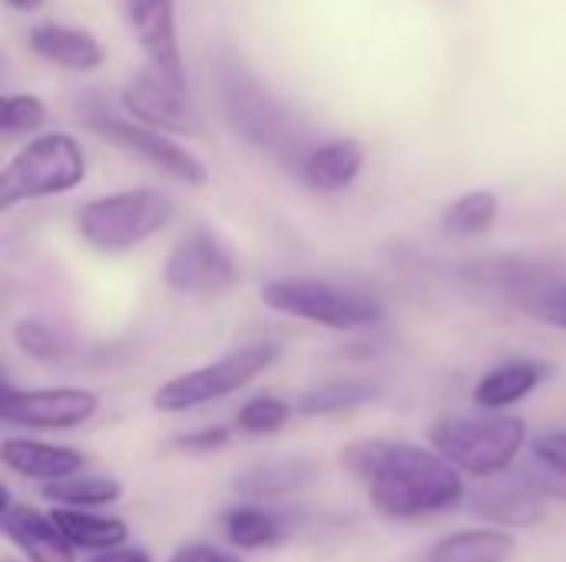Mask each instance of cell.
<instances>
[{"instance_id":"17","label":"cell","mask_w":566,"mask_h":562,"mask_svg":"<svg viewBox=\"0 0 566 562\" xmlns=\"http://www.w3.org/2000/svg\"><path fill=\"white\" fill-rule=\"evenodd\" d=\"M365 169V146L358 139H328L308 149L302 162V179L318 192H345Z\"/></svg>"},{"instance_id":"15","label":"cell","mask_w":566,"mask_h":562,"mask_svg":"<svg viewBox=\"0 0 566 562\" xmlns=\"http://www.w3.org/2000/svg\"><path fill=\"white\" fill-rule=\"evenodd\" d=\"M27 43H30V50H33L40 60H46V63L66 70V73H93V70H99L103 60H106L103 43H99L90 30H83V26L36 23V26H30Z\"/></svg>"},{"instance_id":"6","label":"cell","mask_w":566,"mask_h":562,"mask_svg":"<svg viewBox=\"0 0 566 562\" xmlns=\"http://www.w3.org/2000/svg\"><path fill=\"white\" fill-rule=\"evenodd\" d=\"M275 361H279V344H272V341L242 344L212 364H202L196 371H186V374H176L172 381H166L153 394V407L163 414H182V411L222 401V397L242 391L245 384H252Z\"/></svg>"},{"instance_id":"7","label":"cell","mask_w":566,"mask_h":562,"mask_svg":"<svg viewBox=\"0 0 566 562\" xmlns=\"http://www.w3.org/2000/svg\"><path fill=\"white\" fill-rule=\"evenodd\" d=\"M222 106L226 116L232 119V126L255 146L269 149L279 159H298L305 162L308 152L305 142V129L295 123V116L279 106L252 76H245L239 66L222 70Z\"/></svg>"},{"instance_id":"4","label":"cell","mask_w":566,"mask_h":562,"mask_svg":"<svg viewBox=\"0 0 566 562\" xmlns=\"http://www.w3.org/2000/svg\"><path fill=\"white\" fill-rule=\"evenodd\" d=\"M86 179V152L70 132H43L30 139L0 172V212L20 202L76 189Z\"/></svg>"},{"instance_id":"10","label":"cell","mask_w":566,"mask_h":562,"mask_svg":"<svg viewBox=\"0 0 566 562\" xmlns=\"http://www.w3.org/2000/svg\"><path fill=\"white\" fill-rule=\"evenodd\" d=\"M99 411V397L86 388H36L17 391L3 388L0 417L13 427L33 431H70L86 424Z\"/></svg>"},{"instance_id":"32","label":"cell","mask_w":566,"mask_h":562,"mask_svg":"<svg viewBox=\"0 0 566 562\" xmlns=\"http://www.w3.org/2000/svg\"><path fill=\"white\" fill-rule=\"evenodd\" d=\"M169 562H242L235 553L229 550H219V547H209V543H189V547H179Z\"/></svg>"},{"instance_id":"29","label":"cell","mask_w":566,"mask_h":562,"mask_svg":"<svg viewBox=\"0 0 566 562\" xmlns=\"http://www.w3.org/2000/svg\"><path fill=\"white\" fill-rule=\"evenodd\" d=\"M534 460L566 477V431H547L534 437Z\"/></svg>"},{"instance_id":"33","label":"cell","mask_w":566,"mask_h":562,"mask_svg":"<svg viewBox=\"0 0 566 562\" xmlns=\"http://www.w3.org/2000/svg\"><path fill=\"white\" fill-rule=\"evenodd\" d=\"M90 562H149V556L136 547H113V550L96 553Z\"/></svg>"},{"instance_id":"3","label":"cell","mask_w":566,"mask_h":562,"mask_svg":"<svg viewBox=\"0 0 566 562\" xmlns=\"http://www.w3.org/2000/svg\"><path fill=\"white\" fill-rule=\"evenodd\" d=\"M172 215L176 205L163 189L139 185L90 199L76 215V229L96 252H129L163 232Z\"/></svg>"},{"instance_id":"12","label":"cell","mask_w":566,"mask_h":562,"mask_svg":"<svg viewBox=\"0 0 566 562\" xmlns=\"http://www.w3.org/2000/svg\"><path fill=\"white\" fill-rule=\"evenodd\" d=\"M126 23L146 53V66L163 79L186 86L182 46L176 30V0H126Z\"/></svg>"},{"instance_id":"27","label":"cell","mask_w":566,"mask_h":562,"mask_svg":"<svg viewBox=\"0 0 566 562\" xmlns=\"http://www.w3.org/2000/svg\"><path fill=\"white\" fill-rule=\"evenodd\" d=\"M13 341H17V348L23 351V354H30V358H36V361H60L70 348H66V341L50 328V325H43V321H17V328H13Z\"/></svg>"},{"instance_id":"8","label":"cell","mask_w":566,"mask_h":562,"mask_svg":"<svg viewBox=\"0 0 566 562\" xmlns=\"http://www.w3.org/2000/svg\"><path fill=\"white\" fill-rule=\"evenodd\" d=\"M83 123L96 136H103L106 142H113L116 149L143 159L146 166L159 169L163 176H169V179H176L182 185L199 189V185L209 182V172L199 162V156H192L186 146H179L169 136H163V129H153V126L139 123V119H123V116L109 113L103 103L83 109Z\"/></svg>"},{"instance_id":"14","label":"cell","mask_w":566,"mask_h":562,"mask_svg":"<svg viewBox=\"0 0 566 562\" xmlns=\"http://www.w3.org/2000/svg\"><path fill=\"white\" fill-rule=\"evenodd\" d=\"M3 537L30 562H73V547L63 540L60 527L50 513H36L27 503H17L3 490V513H0Z\"/></svg>"},{"instance_id":"31","label":"cell","mask_w":566,"mask_h":562,"mask_svg":"<svg viewBox=\"0 0 566 562\" xmlns=\"http://www.w3.org/2000/svg\"><path fill=\"white\" fill-rule=\"evenodd\" d=\"M537 298H534V311L541 315V318H547L551 325H560L566 328V285L564 288H551V291H534Z\"/></svg>"},{"instance_id":"18","label":"cell","mask_w":566,"mask_h":562,"mask_svg":"<svg viewBox=\"0 0 566 562\" xmlns=\"http://www.w3.org/2000/svg\"><path fill=\"white\" fill-rule=\"evenodd\" d=\"M514 547L517 543L504 527L458 530L431 547L428 562H511Z\"/></svg>"},{"instance_id":"2","label":"cell","mask_w":566,"mask_h":562,"mask_svg":"<svg viewBox=\"0 0 566 562\" xmlns=\"http://www.w3.org/2000/svg\"><path fill=\"white\" fill-rule=\"evenodd\" d=\"M431 444L458 470L488 480L514 467V460L527 444V424L504 411L454 414L434 424Z\"/></svg>"},{"instance_id":"20","label":"cell","mask_w":566,"mask_h":562,"mask_svg":"<svg viewBox=\"0 0 566 562\" xmlns=\"http://www.w3.org/2000/svg\"><path fill=\"white\" fill-rule=\"evenodd\" d=\"M50 517L73 550L103 553V550L123 547L129 537V530L119 517H99V513H86L80 507H56Z\"/></svg>"},{"instance_id":"23","label":"cell","mask_w":566,"mask_h":562,"mask_svg":"<svg viewBox=\"0 0 566 562\" xmlns=\"http://www.w3.org/2000/svg\"><path fill=\"white\" fill-rule=\"evenodd\" d=\"M381 394L378 384L371 381H328V384H318L312 391H305L298 397V414L305 417H322V414H342V411H352V407H361L368 401H375Z\"/></svg>"},{"instance_id":"16","label":"cell","mask_w":566,"mask_h":562,"mask_svg":"<svg viewBox=\"0 0 566 562\" xmlns=\"http://www.w3.org/2000/svg\"><path fill=\"white\" fill-rule=\"evenodd\" d=\"M0 457L3 464L20 474V477H30V480H60V477H70V474H80L86 470L90 457L73 450V447H56V444H40V441H20V437H10L3 441L0 447Z\"/></svg>"},{"instance_id":"9","label":"cell","mask_w":566,"mask_h":562,"mask_svg":"<svg viewBox=\"0 0 566 562\" xmlns=\"http://www.w3.org/2000/svg\"><path fill=\"white\" fill-rule=\"evenodd\" d=\"M163 282L179 295H222L239 282V258L212 229H192L166 255Z\"/></svg>"},{"instance_id":"13","label":"cell","mask_w":566,"mask_h":562,"mask_svg":"<svg viewBox=\"0 0 566 562\" xmlns=\"http://www.w3.org/2000/svg\"><path fill=\"white\" fill-rule=\"evenodd\" d=\"M547 500L551 494L531 474V477H517V480H504V484H491L478 490V497L471 500V513L504 530L537 527L547 517Z\"/></svg>"},{"instance_id":"25","label":"cell","mask_w":566,"mask_h":562,"mask_svg":"<svg viewBox=\"0 0 566 562\" xmlns=\"http://www.w3.org/2000/svg\"><path fill=\"white\" fill-rule=\"evenodd\" d=\"M226 537L239 550H262L279 543V523L265 510L245 503L226 513Z\"/></svg>"},{"instance_id":"24","label":"cell","mask_w":566,"mask_h":562,"mask_svg":"<svg viewBox=\"0 0 566 562\" xmlns=\"http://www.w3.org/2000/svg\"><path fill=\"white\" fill-rule=\"evenodd\" d=\"M497 212H501V202L494 192L488 189H474V192H464L461 199H454L444 215H441V225L448 235H458V238H478L484 232L494 229L497 222Z\"/></svg>"},{"instance_id":"30","label":"cell","mask_w":566,"mask_h":562,"mask_svg":"<svg viewBox=\"0 0 566 562\" xmlns=\"http://www.w3.org/2000/svg\"><path fill=\"white\" fill-rule=\"evenodd\" d=\"M226 444H229V427H206V431L179 437V447L189 450V454H212V450H219Z\"/></svg>"},{"instance_id":"28","label":"cell","mask_w":566,"mask_h":562,"mask_svg":"<svg viewBox=\"0 0 566 562\" xmlns=\"http://www.w3.org/2000/svg\"><path fill=\"white\" fill-rule=\"evenodd\" d=\"M292 417V407L279 397H255L249 401L239 417H235V427L245 431V434H275L285 427V421Z\"/></svg>"},{"instance_id":"21","label":"cell","mask_w":566,"mask_h":562,"mask_svg":"<svg viewBox=\"0 0 566 562\" xmlns=\"http://www.w3.org/2000/svg\"><path fill=\"white\" fill-rule=\"evenodd\" d=\"M315 477V464L305 457H285V460H269L255 464L235 480V490L249 500H269V497H285L305 487Z\"/></svg>"},{"instance_id":"22","label":"cell","mask_w":566,"mask_h":562,"mask_svg":"<svg viewBox=\"0 0 566 562\" xmlns=\"http://www.w3.org/2000/svg\"><path fill=\"white\" fill-rule=\"evenodd\" d=\"M43 497L50 503H60V507L93 510V507L116 503L123 497V487L113 477H99V474H83L80 470V474H70V477H60V480L43 484Z\"/></svg>"},{"instance_id":"19","label":"cell","mask_w":566,"mask_h":562,"mask_svg":"<svg viewBox=\"0 0 566 562\" xmlns=\"http://www.w3.org/2000/svg\"><path fill=\"white\" fill-rule=\"evenodd\" d=\"M541 381H544V368L537 361H507L478 381L474 404L481 411H507L527 394H534Z\"/></svg>"},{"instance_id":"34","label":"cell","mask_w":566,"mask_h":562,"mask_svg":"<svg viewBox=\"0 0 566 562\" xmlns=\"http://www.w3.org/2000/svg\"><path fill=\"white\" fill-rule=\"evenodd\" d=\"M3 3H7L10 10H40L46 0H3Z\"/></svg>"},{"instance_id":"26","label":"cell","mask_w":566,"mask_h":562,"mask_svg":"<svg viewBox=\"0 0 566 562\" xmlns=\"http://www.w3.org/2000/svg\"><path fill=\"white\" fill-rule=\"evenodd\" d=\"M46 123V106L33 93H10L0 103V129L7 136H27L36 132Z\"/></svg>"},{"instance_id":"11","label":"cell","mask_w":566,"mask_h":562,"mask_svg":"<svg viewBox=\"0 0 566 562\" xmlns=\"http://www.w3.org/2000/svg\"><path fill=\"white\" fill-rule=\"evenodd\" d=\"M123 109H129L133 119L163 129V132H179V136H202V116L186 96V86H176L163 79L156 70H139L126 89H123Z\"/></svg>"},{"instance_id":"1","label":"cell","mask_w":566,"mask_h":562,"mask_svg":"<svg viewBox=\"0 0 566 562\" xmlns=\"http://www.w3.org/2000/svg\"><path fill=\"white\" fill-rule=\"evenodd\" d=\"M342 464L361 480L371 507L388 520H424L461 503L464 480L438 450L405 441H358Z\"/></svg>"},{"instance_id":"5","label":"cell","mask_w":566,"mask_h":562,"mask_svg":"<svg viewBox=\"0 0 566 562\" xmlns=\"http://www.w3.org/2000/svg\"><path fill=\"white\" fill-rule=\"evenodd\" d=\"M262 305L308 321V325H322L332 331H355V328H368L378 325L385 308L378 298L365 295V291H352L342 288L335 282H322V278H275L269 285H262Z\"/></svg>"}]
</instances>
